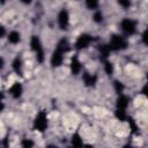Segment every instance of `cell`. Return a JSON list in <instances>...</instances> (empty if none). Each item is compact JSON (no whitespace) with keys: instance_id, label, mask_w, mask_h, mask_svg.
I'll use <instances>...</instances> for the list:
<instances>
[{"instance_id":"ac0fdd59","label":"cell","mask_w":148,"mask_h":148,"mask_svg":"<svg viewBox=\"0 0 148 148\" xmlns=\"http://www.w3.org/2000/svg\"><path fill=\"white\" fill-rule=\"evenodd\" d=\"M116 117H117V118H118L120 121L126 120V113H125V110L117 109V111H116Z\"/></svg>"},{"instance_id":"5bb4252c","label":"cell","mask_w":148,"mask_h":148,"mask_svg":"<svg viewBox=\"0 0 148 148\" xmlns=\"http://www.w3.org/2000/svg\"><path fill=\"white\" fill-rule=\"evenodd\" d=\"M13 68H14V71L17 74L22 75V61H21L20 58H15L14 59V61H13Z\"/></svg>"},{"instance_id":"8fae6325","label":"cell","mask_w":148,"mask_h":148,"mask_svg":"<svg viewBox=\"0 0 148 148\" xmlns=\"http://www.w3.org/2000/svg\"><path fill=\"white\" fill-rule=\"evenodd\" d=\"M56 50H58V51H60L61 53H65V52H67L68 50H69V44H68V42L65 39V38H62L59 43H58V45H57V49Z\"/></svg>"},{"instance_id":"5b68a950","label":"cell","mask_w":148,"mask_h":148,"mask_svg":"<svg viewBox=\"0 0 148 148\" xmlns=\"http://www.w3.org/2000/svg\"><path fill=\"white\" fill-rule=\"evenodd\" d=\"M91 40H92L91 36H89V35H87V34H82V35L79 36V38H77V40H76V43H75V47H76L77 50L84 49V47H87V46L90 44Z\"/></svg>"},{"instance_id":"8992f818","label":"cell","mask_w":148,"mask_h":148,"mask_svg":"<svg viewBox=\"0 0 148 148\" xmlns=\"http://www.w3.org/2000/svg\"><path fill=\"white\" fill-rule=\"evenodd\" d=\"M68 22H69V15H68V12L65 10V9L60 10V13L58 14V23H59L60 29H62V30L67 29V27H68Z\"/></svg>"},{"instance_id":"9a60e30c","label":"cell","mask_w":148,"mask_h":148,"mask_svg":"<svg viewBox=\"0 0 148 148\" xmlns=\"http://www.w3.org/2000/svg\"><path fill=\"white\" fill-rule=\"evenodd\" d=\"M20 39H21V37H20V34H18L17 31H12V32L8 35V40H9L10 43H13V44L18 43Z\"/></svg>"},{"instance_id":"4fadbf2b","label":"cell","mask_w":148,"mask_h":148,"mask_svg":"<svg viewBox=\"0 0 148 148\" xmlns=\"http://www.w3.org/2000/svg\"><path fill=\"white\" fill-rule=\"evenodd\" d=\"M72 146H73V148H82V147H83L81 136H80L77 133H75V134L72 136Z\"/></svg>"},{"instance_id":"7402d4cb","label":"cell","mask_w":148,"mask_h":148,"mask_svg":"<svg viewBox=\"0 0 148 148\" xmlns=\"http://www.w3.org/2000/svg\"><path fill=\"white\" fill-rule=\"evenodd\" d=\"M92 18H94V21H95V22L99 23V22H102V21H103V14H102L101 12H96V13L94 14Z\"/></svg>"},{"instance_id":"4dcf8cb0","label":"cell","mask_w":148,"mask_h":148,"mask_svg":"<svg viewBox=\"0 0 148 148\" xmlns=\"http://www.w3.org/2000/svg\"><path fill=\"white\" fill-rule=\"evenodd\" d=\"M147 80H148V73H147Z\"/></svg>"},{"instance_id":"ffe728a7","label":"cell","mask_w":148,"mask_h":148,"mask_svg":"<svg viewBox=\"0 0 148 148\" xmlns=\"http://www.w3.org/2000/svg\"><path fill=\"white\" fill-rule=\"evenodd\" d=\"M34 147V142L29 139H24L22 141V148H32Z\"/></svg>"},{"instance_id":"e0dca14e","label":"cell","mask_w":148,"mask_h":148,"mask_svg":"<svg viewBox=\"0 0 148 148\" xmlns=\"http://www.w3.org/2000/svg\"><path fill=\"white\" fill-rule=\"evenodd\" d=\"M104 71H105V73L109 74V75H111V74L113 73V66H112V64H111L110 61H105V62H104Z\"/></svg>"},{"instance_id":"277c9868","label":"cell","mask_w":148,"mask_h":148,"mask_svg":"<svg viewBox=\"0 0 148 148\" xmlns=\"http://www.w3.org/2000/svg\"><path fill=\"white\" fill-rule=\"evenodd\" d=\"M121 29H123L126 34L132 35V34L135 32L136 24H135V22H134L133 20H131V18H125V20L121 21Z\"/></svg>"},{"instance_id":"484cf974","label":"cell","mask_w":148,"mask_h":148,"mask_svg":"<svg viewBox=\"0 0 148 148\" xmlns=\"http://www.w3.org/2000/svg\"><path fill=\"white\" fill-rule=\"evenodd\" d=\"M142 94H143L146 97H148V84L142 88Z\"/></svg>"},{"instance_id":"3957f363","label":"cell","mask_w":148,"mask_h":148,"mask_svg":"<svg viewBox=\"0 0 148 148\" xmlns=\"http://www.w3.org/2000/svg\"><path fill=\"white\" fill-rule=\"evenodd\" d=\"M34 127H35V130H37L39 132L45 131V128L47 127V117L44 111H42L37 114V117L34 121Z\"/></svg>"},{"instance_id":"44dd1931","label":"cell","mask_w":148,"mask_h":148,"mask_svg":"<svg viewBox=\"0 0 148 148\" xmlns=\"http://www.w3.org/2000/svg\"><path fill=\"white\" fill-rule=\"evenodd\" d=\"M86 5H87L88 8L94 9V8H96V7L98 6V2L95 1V0H87V1H86Z\"/></svg>"},{"instance_id":"2e32d148","label":"cell","mask_w":148,"mask_h":148,"mask_svg":"<svg viewBox=\"0 0 148 148\" xmlns=\"http://www.w3.org/2000/svg\"><path fill=\"white\" fill-rule=\"evenodd\" d=\"M110 51H111V49H110L109 45H101L99 46V53H101V57L102 58H106L109 56Z\"/></svg>"},{"instance_id":"d6986e66","label":"cell","mask_w":148,"mask_h":148,"mask_svg":"<svg viewBox=\"0 0 148 148\" xmlns=\"http://www.w3.org/2000/svg\"><path fill=\"white\" fill-rule=\"evenodd\" d=\"M113 86H114V90H116L118 94H121V92H123V90H124V84H123L121 82H119V81H114Z\"/></svg>"},{"instance_id":"f546056e","label":"cell","mask_w":148,"mask_h":148,"mask_svg":"<svg viewBox=\"0 0 148 148\" xmlns=\"http://www.w3.org/2000/svg\"><path fill=\"white\" fill-rule=\"evenodd\" d=\"M46 148H58L57 146H53V145H50V146H47Z\"/></svg>"},{"instance_id":"cb8c5ba5","label":"cell","mask_w":148,"mask_h":148,"mask_svg":"<svg viewBox=\"0 0 148 148\" xmlns=\"http://www.w3.org/2000/svg\"><path fill=\"white\" fill-rule=\"evenodd\" d=\"M142 42H143L146 45H148V27H147V29L145 30V32L142 34Z\"/></svg>"},{"instance_id":"d4e9b609","label":"cell","mask_w":148,"mask_h":148,"mask_svg":"<svg viewBox=\"0 0 148 148\" xmlns=\"http://www.w3.org/2000/svg\"><path fill=\"white\" fill-rule=\"evenodd\" d=\"M119 5H120V6H123V7H125V8H127V7H130V6H131V2H130V1L120 0V1H119Z\"/></svg>"},{"instance_id":"603a6c76","label":"cell","mask_w":148,"mask_h":148,"mask_svg":"<svg viewBox=\"0 0 148 148\" xmlns=\"http://www.w3.org/2000/svg\"><path fill=\"white\" fill-rule=\"evenodd\" d=\"M127 120H128V124H130V126H131L132 132H133V133H136V132H138V126H136V124L134 123L133 118H128Z\"/></svg>"},{"instance_id":"f1b7e54d","label":"cell","mask_w":148,"mask_h":148,"mask_svg":"<svg viewBox=\"0 0 148 148\" xmlns=\"http://www.w3.org/2000/svg\"><path fill=\"white\" fill-rule=\"evenodd\" d=\"M83 148H94V147H92L91 145H86V146H84Z\"/></svg>"},{"instance_id":"ba28073f","label":"cell","mask_w":148,"mask_h":148,"mask_svg":"<svg viewBox=\"0 0 148 148\" xmlns=\"http://www.w3.org/2000/svg\"><path fill=\"white\" fill-rule=\"evenodd\" d=\"M9 92H10V95H12L14 98H18V97L22 95V86H21V83L15 82V83L10 87Z\"/></svg>"},{"instance_id":"83f0119b","label":"cell","mask_w":148,"mask_h":148,"mask_svg":"<svg viewBox=\"0 0 148 148\" xmlns=\"http://www.w3.org/2000/svg\"><path fill=\"white\" fill-rule=\"evenodd\" d=\"M123 148H133V146L132 145H125Z\"/></svg>"},{"instance_id":"4316f807","label":"cell","mask_w":148,"mask_h":148,"mask_svg":"<svg viewBox=\"0 0 148 148\" xmlns=\"http://www.w3.org/2000/svg\"><path fill=\"white\" fill-rule=\"evenodd\" d=\"M0 29H1V32H0V36H1V37H2V36H3V35H5V28H3V27H1V28H0Z\"/></svg>"},{"instance_id":"6da1fadb","label":"cell","mask_w":148,"mask_h":148,"mask_svg":"<svg viewBox=\"0 0 148 148\" xmlns=\"http://www.w3.org/2000/svg\"><path fill=\"white\" fill-rule=\"evenodd\" d=\"M109 46L111 50H114V51H118V50H124L127 47V42L126 39L120 36V35H112L111 38H110V43H109Z\"/></svg>"},{"instance_id":"7a4b0ae2","label":"cell","mask_w":148,"mask_h":148,"mask_svg":"<svg viewBox=\"0 0 148 148\" xmlns=\"http://www.w3.org/2000/svg\"><path fill=\"white\" fill-rule=\"evenodd\" d=\"M30 45H31V50L36 53L37 60L39 62H43L44 61V51H43V47H42L39 38L37 36H32L31 40H30Z\"/></svg>"},{"instance_id":"9c48e42d","label":"cell","mask_w":148,"mask_h":148,"mask_svg":"<svg viewBox=\"0 0 148 148\" xmlns=\"http://www.w3.org/2000/svg\"><path fill=\"white\" fill-rule=\"evenodd\" d=\"M71 71H72V73H73L74 75L79 74L80 71H81V62L79 61L77 57H75V56H74V57L72 58V60H71Z\"/></svg>"},{"instance_id":"7c38bea8","label":"cell","mask_w":148,"mask_h":148,"mask_svg":"<svg viewBox=\"0 0 148 148\" xmlns=\"http://www.w3.org/2000/svg\"><path fill=\"white\" fill-rule=\"evenodd\" d=\"M96 80H97V77L95 75H90L88 73H84L83 74V81H84V83L87 86H95Z\"/></svg>"},{"instance_id":"30bf717a","label":"cell","mask_w":148,"mask_h":148,"mask_svg":"<svg viewBox=\"0 0 148 148\" xmlns=\"http://www.w3.org/2000/svg\"><path fill=\"white\" fill-rule=\"evenodd\" d=\"M128 105V98L124 95H120L117 99V109H120V110H125Z\"/></svg>"},{"instance_id":"52a82bcc","label":"cell","mask_w":148,"mask_h":148,"mask_svg":"<svg viewBox=\"0 0 148 148\" xmlns=\"http://www.w3.org/2000/svg\"><path fill=\"white\" fill-rule=\"evenodd\" d=\"M62 54H64V53H61V52L58 51V50H56V51L53 52V54H52V57H51V64H52V66L58 67V66L61 65V62H62Z\"/></svg>"}]
</instances>
